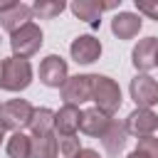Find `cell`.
<instances>
[{
	"label": "cell",
	"instance_id": "cell-1",
	"mask_svg": "<svg viewBox=\"0 0 158 158\" xmlns=\"http://www.w3.org/2000/svg\"><path fill=\"white\" fill-rule=\"evenodd\" d=\"M32 81V64L25 57H5L0 59V89L22 91Z\"/></svg>",
	"mask_w": 158,
	"mask_h": 158
},
{
	"label": "cell",
	"instance_id": "cell-2",
	"mask_svg": "<svg viewBox=\"0 0 158 158\" xmlns=\"http://www.w3.org/2000/svg\"><path fill=\"white\" fill-rule=\"evenodd\" d=\"M91 99L96 101V109L104 111L106 116H114L121 109V89L111 77L104 74H94V89H91Z\"/></svg>",
	"mask_w": 158,
	"mask_h": 158
},
{
	"label": "cell",
	"instance_id": "cell-3",
	"mask_svg": "<svg viewBox=\"0 0 158 158\" xmlns=\"http://www.w3.org/2000/svg\"><path fill=\"white\" fill-rule=\"evenodd\" d=\"M32 104L27 99H10L5 104H0V128L2 131H22L25 126H30L32 118Z\"/></svg>",
	"mask_w": 158,
	"mask_h": 158
},
{
	"label": "cell",
	"instance_id": "cell-4",
	"mask_svg": "<svg viewBox=\"0 0 158 158\" xmlns=\"http://www.w3.org/2000/svg\"><path fill=\"white\" fill-rule=\"evenodd\" d=\"M42 30H40V25H35V22H27V25H22L20 30H15L12 35H10V47H12V54L15 57H32L35 52H40V47H42Z\"/></svg>",
	"mask_w": 158,
	"mask_h": 158
},
{
	"label": "cell",
	"instance_id": "cell-5",
	"mask_svg": "<svg viewBox=\"0 0 158 158\" xmlns=\"http://www.w3.org/2000/svg\"><path fill=\"white\" fill-rule=\"evenodd\" d=\"M91 89H94V74L67 77V81L62 84V99H64V104L79 106L91 99Z\"/></svg>",
	"mask_w": 158,
	"mask_h": 158
},
{
	"label": "cell",
	"instance_id": "cell-6",
	"mask_svg": "<svg viewBox=\"0 0 158 158\" xmlns=\"http://www.w3.org/2000/svg\"><path fill=\"white\" fill-rule=\"evenodd\" d=\"M128 91H131V99L136 101L138 109H151L158 104V81L148 74H136L131 79Z\"/></svg>",
	"mask_w": 158,
	"mask_h": 158
},
{
	"label": "cell",
	"instance_id": "cell-7",
	"mask_svg": "<svg viewBox=\"0 0 158 158\" xmlns=\"http://www.w3.org/2000/svg\"><path fill=\"white\" fill-rule=\"evenodd\" d=\"M67 62L59 54H47L40 62V81L49 89H62V84L67 81Z\"/></svg>",
	"mask_w": 158,
	"mask_h": 158
},
{
	"label": "cell",
	"instance_id": "cell-8",
	"mask_svg": "<svg viewBox=\"0 0 158 158\" xmlns=\"http://www.w3.org/2000/svg\"><path fill=\"white\" fill-rule=\"evenodd\" d=\"M69 54L77 64H91L101 57V42L94 35H79L69 44Z\"/></svg>",
	"mask_w": 158,
	"mask_h": 158
},
{
	"label": "cell",
	"instance_id": "cell-9",
	"mask_svg": "<svg viewBox=\"0 0 158 158\" xmlns=\"http://www.w3.org/2000/svg\"><path fill=\"white\" fill-rule=\"evenodd\" d=\"M126 138H128L126 123H121V121L111 118L109 128L101 133V146H104L106 156H109V158H118V156L123 153V148H126Z\"/></svg>",
	"mask_w": 158,
	"mask_h": 158
},
{
	"label": "cell",
	"instance_id": "cell-10",
	"mask_svg": "<svg viewBox=\"0 0 158 158\" xmlns=\"http://www.w3.org/2000/svg\"><path fill=\"white\" fill-rule=\"evenodd\" d=\"M72 12L79 17V20H84V22H89L91 27H99V22H101V12L104 10H114V7H118V2H99V0H74L72 5Z\"/></svg>",
	"mask_w": 158,
	"mask_h": 158
},
{
	"label": "cell",
	"instance_id": "cell-11",
	"mask_svg": "<svg viewBox=\"0 0 158 158\" xmlns=\"http://www.w3.org/2000/svg\"><path fill=\"white\" fill-rule=\"evenodd\" d=\"M158 128V116L151 109H133L126 118V131L143 138V136H153V131Z\"/></svg>",
	"mask_w": 158,
	"mask_h": 158
},
{
	"label": "cell",
	"instance_id": "cell-12",
	"mask_svg": "<svg viewBox=\"0 0 158 158\" xmlns=\"http://www.w3.org/2000/svg\"><path fill=\"white\" fill-rule=\"evenodd\" d=\"M156 57H158V40L156 37H146V40H138V44L133 47L131 52V62L138 72H148L156 67Z\"/></svg>",
	"mask_w": 158,
	"mask_h": 158
},
{
	"label": "cell",
	"instance_id": "cell-13",
	"mask_svg": "<svg viewBox=\"0 0 158 158\" xmlns=\"http://www.w3.org/2000/svg\"><path fill=\"white\" fill-rule=\"evenodd\" d=\"M79 118H81L79 106L64 104L59 111H54V131L59 136H74L79 131Z\"/></svg>",
	"mask_w": 158,
	"mask_h": 158
},
{
	"label": "cell",
	"instance_id": "cell-14",
	"mask_svg": "<svg viewBox=\"0 0 158 158\" xmlns=\"http://www.w3.org/2000/svg\"><path fill=\"white\" fill-rule=\"evenodd\" d=\"M141 25H143L141 15H136V12H118L111 20V32L118 40H133L141 32Z\"/></svg>",
	"mask_w": 158,
	"mask_h": 158
},
{
	"label": "cell",
	"instance_id": "cell-15",
	"mask_svg": "<svg viewBox=\"0 0 158 158\" xmlns=\"http://www.w3.org/2000/svg\"><path fill=\"white\" fill-rule=\"evenodd\" d=\"M109 123H111V116H106V114L99 111L96 106H94V109H84V111H81V118H79V128H81L86 136H99V138H101V133L109 128Z\"/></svg>",
	"mask_w": 158,
	"mask_h": 158
},
{
	"label": "cell",
	"instance_id": "cell-16",
	"mask_svg": "<svg viewBox=\"0 0 158 158\" xmlns=\"http://www.w3.org/2000/svg\"><path fill=\"white\" fill-rule=\"evenodd\" d=\"M30 20H32V7L25 5V2H17L12 10H7L5 15H0V25H2V30H7L10 35H12L15 30H20L22 25H27Z\"/></svg>",
	"mask_w": 158,
	"mask_h": 158
},
{
	"label": "cell",
	"instance_id": "cell-17",
	"mask_svg": "<svg viewBox=\"0 0 158 158\" xmlns=\"http://www.w3.org/2000/svg\"><path fill=\"white\" fill-rule=\"evenodd\" d=\"M32 136H44V133H52L54 128V111L52 109H35L32 111V118H30V126Z\"/></svg>",
	"mask_w": 158,
	"mask_h": 158
},
{
	"label": "cell",
	"instance_id": "cell-18",
	"mask_svg": "<svg viewBox=\"0 0 158 158\" xmlns=\"http://www.w3.org/2000/svg\"><path fill=\"white\" fill-rule=\"evenodd\" d=\"M7 156L10 158H30L32 156V138L22 131L12 133L7 138Z\"/></svg>",
	"mask_w": 158,
	"mask_h": 158
},
{
	"label": "cell",
	"instance_id": "cell-19",
	"mask_svg": "<svg viewBox=\"0 0 158 158\" xmlns=\"http://www.w3.org/2000/svg\"><path fill=\"white\" fill-rule=\"evenodd\" d=\"M30 158H57V138H54V133L32 136V156Z\"/></svg>",
	"mask_w": 158,
	"mask_h": 158
},
{
	"label": "cell",
	"instance_id": "cell-20",
	"mask_svg": "<svg viewBox=\"0 0 158 158\" xmlns=\"http://www.w3.org/2000/svg\"><path fill=\"white\" fill-rule=\"evenodd\" d=\"M64 7H67L64 0H35L32 15H37L40 20H52V17H57Z\"/></svg>",
	"mask_w": 158,
	"mask_h": 158
},
{
	"label": "cell",
	"instance_id": "cell-21",
	"mask_svg": "<svg viewBox=\"0 0 158 158\" xmlns=\"http://www.w3.org/2000/svg\"><path fill=\"white\" fill-rule=\"evenodd\" d=\"M79 151H81V146H79L77 136H62V138H57V158H77Z\"/></svg>",
	"mask_w": 158,
	"mask_h": 158
},
{
	"label": "cell",
	"instance_id": "cell-22",
	"mask_svg": "<svg viewBox=\"0 0 158 158\" xmlns=\"http://www.w3.org/2000/svg\"><path fill=\"white\" fill-rule=\"evenodd\" d=\"M136 153L143 156V158H158V138H156V136H143V138H138Z\"/></svg>",
	"mask_w": 158,
	"mask_h": 158
},
{
	"label": "cell",
	"instance_id": "cell-23",
	"mask_svg": "<svg viewBox=\"0 0 158 158\" xmlns=\"http://www.w3.org/2000/svg\"><path fill=\"white\" fill-rule=\"evenodd\" d=\"M136 10L158 22V0H136Z\"/></svg>",
	"mask_w": 158,
	"mask_h": 158
},
{
	"label": "cell",
	"instance_id": "cell-24",
	"mask_svg": "<svg viewBox=\"0 0 158 158\" xmlns=\"http://www.w3.org/2000/svg\"><path fill=\"white\" fill-rule=\"evenodd\" d=\"M77 158H101V156H99L94 148H81V151L77 153Z\"/></svg>",
	"mask_w": 158,
	"mask_h": 158
},
{
	"label": "cell",
	"instance_id": "cell-25",
	"mask_svg": "<svg viewBox=\"0 0 158 158\" xmlns=\"http://www.w3.org/2000/svg\"><path fill=\"white\" fill-rule=\"evenodd\" d=\"M17 5V0H0V15H5L7 10H12Z\"/></svg>",
	"mask_w": 158,
	"mask_h": 158
},
{
	"label": "cell",
	"instance_id": "cell-26",
	"mask_svg": "<svg viewBox=\"0 0 158 158\" xmlns=\"http://www.w3.org/2000/svg\"><path fill=\"white\" fill-rule=\"evenodd\" d=\"M126 158H143V156H138V153H136V151H133V153H128V156H126Z\"/></svg>",
	"mask_w": 158,
	"mask_h": 158
},
{
	"label": "cell",
	"instance_id": "cell-27",
	"mask_svg": "<svg viewBox=\"0 0 158 158\" xmlns=\"http://www.w3.org/2000/svg\"><path fill=\"white\" fill-rule=\"evenodd\" d=\"M2 138H5V131H2V128H0V143H2Z\"/></svg>",
	"mask_w": 158,
	"mask_h": 158
},
{
	"label": "cell",
	"instance_id": "cell-28",
	"mask_svg": "<svg viewBox=\"0 0 158 158\" xmlns=\"http://www.w3.org/2000/svg\"><path fill=\"white\" fill-rule=\"evenodd\" d=\"M156 67H158V57H156Z\"/></svg>",
	"mask_w": 158,
	"mask_h": 158
}]
</instances>
